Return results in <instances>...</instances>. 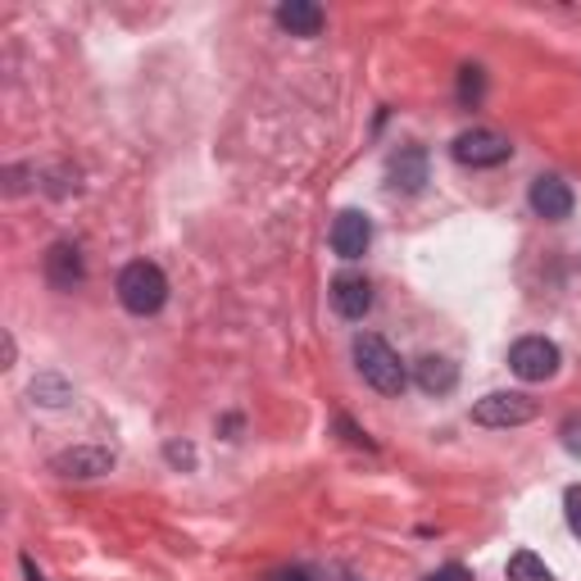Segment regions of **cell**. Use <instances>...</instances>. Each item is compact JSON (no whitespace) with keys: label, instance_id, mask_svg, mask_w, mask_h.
<instances>
[{"label":"cell","instance_id":"16","mask_svg":"<svg viewBox=\"0 0 581 581\" xmlns=\"http://www.w3.org/2000/svg\"><path fill=\"white\" fill-rule=\"evenodd\" d=\"M486 96V73L477 65H464L458 69V105H481Z\"/></svg>","mask_w":581,"mask_h":581},{"label":"cell","instance_id":"24","mask_svg":"<svg viewBox=\"0 0 581 581\" xmlns=\"http://www.w3.org/2000/svg\"><path fill=\"white\" fill-rule=\"evenodd\" d=\"M14 359H19V346H14V336L5 332V369H14Z\"/></svg>","mask_w":581,"mask_h":581},{"label":"cell","instance_id":"21","mask_svg":"<svg viewBox=\"0 0 581 581\" xmlns=\"http://www.w3.org/2000/svg\"><path fill=\"white\" fill-rule=\"evenodd\" d=\"M422 581H473V577H468V568H458V563H445V568H437V572H427Z\"/></svg>","mask_w":581,"mask_h":581},{"label":"cell","instance_id":"3","mask_svg":"<svg viewBox=\"0 0 581 581\" xmlns=\"http://www.w3.org/2000/svg\"><path fill=\"white\" fill-rule=\"evenodd\" d=\"M541 414V405L532 400L527 391H491L473 405V422L491 427V432H504V427H523Z\"/></svg>","mask_w":581,"mask_h":581},{"label":"cell","instance_id":"20","mask_svg":"<svg viewBox=\"0 0 581 581\" xmlns=\"http://www.w3.org/2000/svg\"><path fill=\"white\" fill-rule=\"evenodd\" d=\"M264 581H318L310 568H272V572H264Z\"/></svg>","mask_w":581,"mask_h":581},{"label":"cell","instance_id":"7","mask_svg":"<svg viewBox=\"0 0 581 581\" xmlns=\"http://www.w3.org/2000/svg\"><path fill=\"white\" fill-rule=\"evenodd\" d=\"M373 246V219L363 209H341L336 213V223H332V251L341 255L346 264L363 259Z\"/></svg>","mask_w":581,"mask_h":581},{"label":"cell","instance_id":"25","mask_svg":"<svg viewBox=\"0 0 581 581\" xmlns=\"http://www.w3.org/2000/svg\"><path fill=\"white\" fill-rule=\"evenodd\" d=\"M350 581H359V577H350Z\"/></svg>","mask_w":581,"mask_h":581},{"label":"cell","instance_id":"11","mask_svg":"<svg viewBox=\"0 0 581 581\" xmlns=\"http://www.w3.org/2000/svg\"><path fill=\"white\" fill-rule=\"evenodd\" d=\"M272 19H278V27H282V33H291V37H318L323 23H327L323 5H314V0H282Z\"/></svg>","mask_w":581,"mask_h":581},{"label":"cell","instance_id":"13","mask_svg":"<svg viewBox=\"0 0 581 581\" xmlns=\"http://www.w3.org/2000/svg\"><path fill=\"white\" fill-rule=\"evenodd\" d=\"M414 382L427 395H450L458 386V369H454L450 359H441V355H427V359L414 363Z\"/></svg>","mask_w":581,"mask_h":581},{"label":"cell","instance_id":"19","mask_svg":"<svg viewBox=\"0 0 581 581\" xmlns=\"http://www.w3.org/2000/svg\"><path fill=\"white\" fill-rule=\"evenodd\" d=\"M563 513H568L572 536L581 541V486H568V491H563Z\"/></svg>","mask_w":581,"mask_h":581},{"label":"cell","instance_id":"10","mask_svg":"<svg viewBox=\"0 0 581 581\" xmlns=\"http://www.w3.org/2000/svg\"><path fill=\"white\" fill-rule=\"evenodd\" d=\"M46 282L55 287V291H73V287H82V278H86V268H82V255H78V246H69V241H55V246L46 251Z\"/></svg>","mask_w":581,"mask_h":581},{"label":"cell","instance_id":"1","mask_svg":"<svg viewBox=\"0 0 581 581\" xmlns=\"http://www.w3.org/2000/svg\"><path fill=\"white\" fill-rule=\"evenodd\" d=\"M355 369H359L363 382H369L373 391H382V395H400L409 386L405 359L395 355V346L377 332H359L355 336Z\"/></svg>","mask_w":581,"mask_h":581},{"label":"cell","instance_id":"9","mask_svg":"<svg viewBox=\"0 0 581 581\" xmlns=\"http://www.w3.org/2000/svg\"><path fill=\"white\" fill-rule=\"evenodd\" d=\"M327 295H332V310L341 318H350V323H359L373 310V282L363 278V272H336Z\"/></svg>","mask_w":581,"mask_h":581},{"label":"cell","instance_id":"17","mask_svg":"<svg viewBox=\"0 0 581 581\" xmlns=\"http://www.w3.org/2000/svg\"><path fill=\"white\" fill-rule=\"evenodd\" d=\"M336 432H341L350 445H359V450H377V441H373L369 432H359V427H355L346 414H336Z\"/></svg>","mask_w":581,"mask_h":581},{"label":"cell","instance_id":"12","mask_svg":"<svg viewBox=\"0 0 581 581\" xmlns=\"http://www.w3.org/2000/svg\"><path fill=\"white\" fill-rule=\"evenodd\" d=\"M422 182H427V150L422 146H405L400 155L391 160V191L414 196V191H422Z\"/></svg>","mask_w":581,"mask_h":581},{"label":"cell","instance_id":"18","mask_svg":"<svg viewBox=\"0 0 581 581\" xmlns=\"http://www.w3.org/2000/svg\"><path fill=\"white\" fill-rule=\"evenodd\" d=\"M164 458L173 468H196V450H191V441H169L164 445Z\"/></svg>","mask_w":581,"mask_h":581},{"label":"cell","instance_id":"4","mask_svg":"<svg viewBox=\"0 0 581 581\" xmlns=\"http://www.w3.org/2000/svg\"><path fill=\"white\" fill-rule=\"evenodd\" d=\"M450 155L464 169H496V164H504L513 155V146L496 128H468V132H458L450 141Z\"/></svg>","mask_w":581,"mask_h":581},{"label":"cell","instance_id":"22","mask_svg":"<svg viewBox=\"0 0 581 581\" xmlns=\"http://www.w3.org/2000/svg\"><path fill=\"white\" fill-rule=\"evenodd\" d=\"M563 445H568L572 454H581V418H568V422H563Z\"/></svg>","mask_w":581,"mask_h":581},{"label":"cell","instance_id":"14","mask_svg":"<svg viewBox=\"0 0 581 581\" xmlns=\"http://www.w3.org/2000/svg\"><path fill=\"white\" fill-rule=\"evenodd\" d=\"M33 400L46 405V409H65V405L73 400V386L59 377V373H42V377L33 382Z\"/></svg>","mask_w":581,"mask_h":581},{"label":"cell","instance_id":"2","mask_svg":"<svg viewBox=\"0 0 581 581\" xmlns=\"http://www.w3.org/2000/svg\"><path fill=\"white\" fill-rule=\"evenodd\" d=\"M114 291H118V304H124L128 314L150 318V314H160V310H164V300H169V278H164V268H160V264L132 259L124 272H118Z\"/></svg>","mask_w":581,"mask_h":581},{"label":"cell","instance_id":"15","mask_svg":"<svg viewBox=\"0 0 581 581\" xmlns=\"http://www.w3.org/2000/svg\"><path fill=\"white\" fill-rule=\"evenodd\" d=\"M509 581H555V572H549V563L541 555H532V549H518V555H509Z\"/></svg>","mask_w":581,"mask_h":581},{"label":"cell","instance_id":"8","mask_svg":"<svg viewBox=\"0 0 581 581\" xmlns=\"http://www.w3.org/2000/svg\"><path fill=\"white\" fill-rule=\"evenodd\" d=\"M527 205H532L536 219H545V223H563V219H572L577 196H572V187H568L563 177L541 173V177L532 182V191H527Z\"/></svg>","mask_w":581,"mask_h":581},{"label":"cell","instance_id":"5","mask_svg":"<svg viewBox=\"0 0 581 581\" xmlns=\"http://www.w3.org/2000/svg\"><path fill=\"white\" fill-rule=\"evenodd\" d=\"M559 363H563V355L549 336H523V341H513V350H509V369L523 382H549L559 373Z\"/></svg>","mask_w":581,"mask_h":581},{"label":"cell","instance_id":"23","mask_svg":"<svg viewBox=\"0 0 581 581\" xmlns=\"http://www.w3.org/2000/svg\"><path fill=\"white\" fill-rule=\"evenodd\" d=\"M19 563H23V572H27V581H46V577H42V568L33 563V555H23Z\"/></svg>","mask_w":581,"mask_h":581},{"label":"cell","instance_id":"6","mask_svg":"<svg viewBox=\"0 0 581 581\" xmlns=\"http://www.w3.org/2000/svg\"><path fill=\"white\" fill-rule=\"evenodd\" d=\"M114 450L109 445H73V450H59L50 458V473L59 477H73V481H91V477H105L114 473Z\"/></svg>","mask_w":581,"mask_h":581}]
</instances>
